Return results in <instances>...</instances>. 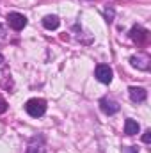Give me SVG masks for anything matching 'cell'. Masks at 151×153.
Here are the masks:
<instances>
[{"label": "cell", "mask_w": 151, "mask_h": 153, "mask_svg": "<svg viewBox=\"0 0 151 153\" xmlns=\"http://www.w3.org/2000/svg\"><path fill=\"white\" fill-rule=\"evenodd\" d=\"M100 109L105 112V114H109V116H112L115 114V112H119V103L115 102V100H112V98H101L100 100Z\"/></svg>", "instance_id": "8992f818"}, {"label": "cell", "mask_w": 151, "mask_h": 153, "mask_svg": "<svg viewBox=\"0 0 151 153\" xmlns=\"http://www.w3.org/2000/svg\"><path fill=\"white\" fill-rule=\"evenodd\" d=\"M25 111H27V114L32 116V117H41L46 112V102L43 98H30L25 103Z\"/></svg>", "instance_id": "6da1fadb"}, {"label": "cell", "mask_w": 151, "mask_h": 153, "mask_svg": "<svg viewBox=\"0 0 151 153\" xmlns=\"http://www.w3.org/2000/svg\"><path fill=\"white\" fill-rule=\"evenodd\" d=\"M130 153H137V150H135V146H132V148H130Z\"/></svg>", "instance_id": "5bb4252c"}, {"label": "cell", "mask_w": 151, "mask_h": 153, "mask_svg": "<svg viewBox=\"0 0 151 153\" xmlns=\"http://www.w3.org/2000/svg\"><path fill=\"white\" fill-rule=\"evenodd\" d=\"M27 153H46V146H44V139L39 135V137H32L29 141V146H27Z\"/></svg>", "instance_id": "52a82bcc"}, {"label": "cell", "mask_w": 151, "mask_h": 153, "mask_svg": "<svg viewBox=\"0 0 151 153\" xmlns=\"http://www.w3.org/2000/svg\"><path fill=\"white\" fill-rule=\"evenodd\" d=\"M9 41V36H7V30L0 25V43H7Z\"/></svg>", "instance_id": "8fae6325"}, {"label": "cell", "mask_w": 151, "mask_h": 153, "mask_svg": "<svg viewBox=\"0 0 151 153\" xmlns=\"http://www.w3.org/2000/svg\"><path fill=\"white\" fill-rule=\"evenodd\" d=\"M130 38L132 41H135L137 45H144L148 38H150V32L144 29V27H141V25H135L132 30H130Z\"/></svg>", "instance_id": "5b68a950"}, {"label": "cell", "mask_w": 151, "mask_h": 153, "mask_svg": "<svg viewBox=\"0 0 151 153\" xmlns=\"http://www.w3.org/2000/svg\"><path fill=\"white\" fill-rule=\"evenodd\" d=\"M128 94H130V100L133 103H142L148 98V91L144 87H135V85L128 89Z\"/></svg>", "instance_id": "ba28073f"}, {"label": "cell", "mask_w": 151, "mask_h": 153, "mask_svg": "<svg viewBox=\"0 0 151 153\" xmlns=\"http://www.w3.org/2000/svg\"><path fill=\"white\" fill-rule=\"evenodd\" d=\"M59 25H61V20L55 14H48L43 18V27L48 30H55V29H59Z\"/></svg>", "instance_id": "9c48e42d"}, {"label": "cell", "mask_w": 151, "mask_h": 153, "mask_svg": "<svg viewBox=\"0 0 151 153\" xmlns=\"http://www.w3.org/2000/svg\"><path fill=\"white\" fill-rule=\"evenodd\" d=\"M130 62H132V66L133 68H137V70H142V71H148L150 70V55H146V53H137V55H133L132 59H130Z\"/></svg>", "instance_id": "277c9868"}, {"label": "cell", "mask_w": 151, "mask_h": 153, "mask_svg": "<svg viewBox=\"0 0 151 153\" xmlns=\"http://www.w3.org/2000/svg\"><path fill=\"white\" fill-rule=\"evenodd\" d=\"M5 111H7V102H5V100L2 98V94H0V114H4Z\"/></svg>", "instance_id": "7c38bea8"}, {"label": "cell", "mask_w": 151, "mask_h": 153, "mask_svg": "<svg viewBox=\"0 0 151 153\" xmlns=\"http://www.w3.org/2000/svg\"><path fill=\"white\" fill-rule=\"evenodd\" d=\"M139 130H141V126L135 119H126L124 121V134L126 135H135V134H139Z\"/></svg>", "instance_id": "30bf717a"}, {"label": "cell", "mask_w": 151, "mask_h": 153, "mask_svg": "<svg viewBox=\"0 0 151 153\" xmlns=\"http://www.w3.org/2000/svg\"><path fill=\"white\" fill-rule=\"evenodd\" d=\"M142 141H144L146 144H150V143H151V130H146V132H144V135H142Z\"/></svg>", "instance_id": "4fadbf2b"}, {"label": "cell", "mask_w": 151, "mask_h": 153, "mask_svg": "<svg viewBox=\"0 0 151 153\" xmlns=\"http://www.w3.org/2000/svg\"><path fill=\"white\" fill-rule=\"evenodd\" d=\"M94 75H96V78H98L101 84H110V82H112V76H114V71L109 64H98Z\"/></svg>", "instance_id": "3957f363"}, {"label": "cell", "mask_w": 151, "mask_h": 153, "mask_svg": "<svg viewBox=\"0 0 151 153\" xmlns=\"http://www.w3.org/2000/svg\"><path fill=\"white\" fill-rule=\"evenodd\" d=\"M7 23H9V27L13 30L20 32V30H23L27 27V18L23 14H20V13H9L7 14Z\"/></svg>", "instance_id": "7a4b0ae2"}]
</instances>
